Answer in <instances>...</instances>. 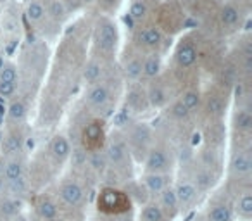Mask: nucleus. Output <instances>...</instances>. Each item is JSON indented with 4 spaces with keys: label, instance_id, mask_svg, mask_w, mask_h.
I'll return each instance as SVG.
<instances>
[{
    "label": "nucleus",
    "instance_id": "nucleus-14",
    "mask_svg": "<svg viewBox=\"0 0 252 221\" xmlns=\"http://www.w3.org/2000/svg\"><path fill=\"white\" fill-rule=\"evenodd\" d=\"M145 92H147V100L151 109H166L178 95H176L175 88L171 83H168L164 74L158 76L156 80L149 81L145 85Z\"/></svg>",
    "mask_w": 252,
    "mask_h": 221
},
{
    "label": "nucleus",
    "instance_id": "nucleus-26",
    "mask_svg": "<svg viewBox=\"0 0 252 221\" xmlns=\"http://www.w3.org/2000/svg\"><path fill=\"white\" fill-rule=\"evenodd\" d=\"M2 175H4V182L11 183L19 178L28 176V161L26 156H19V158L11 159H2Z\"/></svg>",
    "mask_w": 252,
    "mask_h": 221
},
{
    "label": "nucleus",
    "instance_id": "nucleus-17",
    "mask_svg": "<svg viewBox=\"0 0 252 221\" xmlns=\"http://www.w3.org/2000/svg\"><path fill=\"white\" fill-rule=\"evenodd\" d=\"M25 156V135L21 126H9L2 131V142H0V158L11 159Z\"/></svg>",
    "mask_w": 252,
    "mask_h": 221
},
{
    "label": "nucleus",
    "instance_id": "nucleus-4",
    "mask_svg": "<svg viewBox=\"0 0 252 221\" xmlns=\"http://www.w3.org/2000/svg\"><path fill=\"white\" fill-rule=\"evenodd\" d=\"M123 137L126 140L133 162H144L145 156L156 142L154 128L145 121H133L123 131Z\"/></svg>",
    "mask_w": 252,
    "mask_h": 221
},
{
    "label": "nucleus",
    "instance_id": "nucleus-30",
    "mask_svg": "<svg viewBox=\"0 0 252 221\" xmlns=\"http://www.w3.org/2000/svg\"><path fill=\"white\" fill-rule=\"evenodd\" d=\"M162 74V54H145L142 64V80L140 83H149Z\"/></svg>",
    "mask_w": 252,
    "mask_h": 221
},
{
    "label": "nucleus",
    "instance_id": "nucleus-8",
    "mask_svg": "<svg viewBox=\"0 0 252 221\" xmlns=\"http://www.w3.org/2000/svg\"><path fill=\"white\" fill-rule=\"evenodd\" d=\"M226 178L228 183H252V147H231Z\"/></svg>",
    "mask_w": 252,
    "mask_h": 221
},
{
    "label": "nucleus",
    "instance_id": "nucleus-35",
    "mask_svg": "<svg viewBox=\"0 0 252 221\" xmlns=\"http://www.w3.org/2000/svg\"><path fill=\"white\" fill-rule=\"evenodd\" d=\"M166 113H168V118H171L173 121H178V123H182V121H187V120L192 118L190 111L182 104V100H180L178 97H176L175 100L166 107Z\"/></svg>",
    "mask_w": 252,
    "mask_h": 221
},
{
    "label": "nucleus",
    "instance_id": "nucleus-23",
    "mask_svg": "<svg viewBox=\"0 0 252 221\" xmlns=\"http://www.w3.org/2000/svg\"><path fill=\"white\" fill-rule=\"evenodd\" d=\"M125 107L128 109L133 116L144 114L151 109L149 100H147V92H145V87H142V83L130 85L128 94H126V98H125Z\"/></svg>",
    "mask_w": 252,
    "mask_h": 221
},
{
    "label": "nucleus",
    "instance_id": "nucleus-36",
    "mask_svg": "<svg viewBox=\"0 0 252 221\" xmlns=\"http://www.w3.org/2000/svg\"><path fill=\"white\" fill-rule=\"evenodd\" d=\"M95 4H97V7L104 14H111V12H114L119 7L121 0H95Z\"/></svg>",
    "mask_w": 252,
    "mask_h": 221
},
{
    "label": "nucleus",
    "instance_id": "nucleus-2",
    "mask_svg": "<svg viewBox=\"0 0 252 221\" xmlns=\"http://www.w3.org/2000/svg\"><path fill=\"white\" fill-rule=\"evenodd\" d=\"M104 154L105 159H107V173H112L114 176L123 180H128L133 171V159H131V154L128 151V145H126V140L123 137V131L114 130L111 135L107 137L104 145Z\"/></svg>",
    "mask_w": 252,
    "mask_h": 221
},
{
    "label": "nucleus",
    "instance_id": "nucleus-10",
    "mask_svg": "<svg viewBox=\"0 0 252 221\" xmlns=\"http://www.w3.org/2000/svg\"><path fill=\"white\" fill-rule=\"evenodd\" d=\"M144 173H162V175H173L176 164L175 152L171 151L168 144L154 142L151 151L147 152L144 159Z\"/></svg>",
    "mask_w": 252,
    "mask_h": 221
},
{
    "label": "nucleus",
    "instance_id": "nucleus-41",
    "mask_svg": "<svg viewBox=\"0 0 252 221\" xmlns=\"http://www.w3.org/2000/svg\"><path fill=\"white\" fill-rule=\"evenodd\" d=\"M0 142H2V130H0Z\"/></svg>",
    "mask_w": 252,
    "mask_h": 221
},
{
    "label": "nucleus",
    "instance_id": "nucleus-1",
    "mask_svg": "<svg viewBox=\"0 0 252 221\" xmlns=\"http://www.w3.org/2000/svg\"><path fill=\"white\" fill-rule=\"evenodd\" d=\"M54 199L59 204L63 214H76L83 213L85 206L88 202V187L87 182L78 176L71 175L66 178H61L54 190Z\"/></svg>",
    "mask_w": 252,
    "mask_h": 221
},
{
    "label": "nucleus",
    "instance_id": "nucleus-34",
    "mask_svg": "<svg viewBox=\"0 0 252 221\" xmlns=\"http://www.w3.org/2000/svg\"><path fill=\"white\" fill-rule=\"evenodd\" d=\"M178 98L182 100V104L189 109L192 116L200 111V105H202V92L197 90V88H187L185 92H182V94L178 95Z\"/></svg>",
    "mask_w": 252,
    "mask_h": 221
},
{
    "label": "nucleus",
    "instance_id": "nucleus-16",
    "mask_svg": "<svg viewBox=\"0 0 252 221\" xmlns=\"http://www.w3.org/2000/svg\"><path fill=\"white\" fill-rule=\"evenodd\" d=\"M33 213L36 221H64V214L52 193H36L33 199Z\"/></svg>",
    "mask_w": 252,
    "mask_h": 221
},
{
    "label": "nucleus",
    "instance_id": "nucleus-12",
    "mask_svg": "<svg viewBox=\"0 0 252 221\" xmlns=\"http://www.w3.org/2000/svg\"><path fill=\"white\" fill-rule=\"evenodd\" d=\"M173 189H175V195H176V200H178L180 216L195 209L204 197L202 193L199 192V189H197L185 175H180L176 180H173Z\"/></svg>",
    "mask_w": 252,
    "mask_h": 221
},
{
    "label": "nucleus",
    "instance_id": "nucleus-24",
    "mask_svg": "<svg viewBox=\"0 0 252 221\" xmlns=\"http://www.w3.org/2000/svg\"><path fill=\"white\" fill-rule=\"evenodd\" d=\"M19 87V73L14 63H4L0 66V97L12 98Z\"/></svg>",
    "mask_w": 252,
    "mask_h": 221
},
{
    "label": "nucleus",
    "instance_id": "nucleus-21",
    "mask_svg": "<svg viewBox=\"0 0 252 221\" xmlns=\"http://www.w3.org/2000/svg\"><path fill=\"white\" fill-rule=\"evenodd\" d=\"M144 52L133 47V52L126 54L121 61V74L128 85L140 83L142 80V64H144Z\"/></svg>",
    "mask_w": 252,
    "mask_h": 221
},
{
    "label": "nucleus",
    "instance_id": "nucleus-7",
    "mask_svg": "<svg viewBox=\"0 0 252 221\" xmlns=\"http://www.w3.org/2000/svg\"><path fill=\"white\" fill-rule=\"evenodd\" d=\"M166 32L154 23H144L133 33V47L144 54H164Z\"/></svg>",
    "mask_w": 252,
    "mask_h": 221
},
{
    "label": "nucleus",
    "instance_id": "nucleus-29",
    "mask_svg": "<svg viewBox=\"0 0 252 221\" xmlns=\"http://www.w3.org/2000/svg\"><path fill=\"white\" fill-rule=\"evenodd\" d=\"M152 200H156V202H158V206L162 209V213H164L171 221H175L176 218L180 216V207H178V200H176V195H175L173 183L169 187H166V189Z\"/></svg>",
    "mask_w": 252,
    "mask_h": 221
},
{
    "label": "nucleus",
    "instance_id": "nucleus-20",
    "mask_svg": "<svg viewBox=\"0 0 252 221\" xmlns=\"http://www.w3.org/2000/svg\"><path fill=\"white\" fill-rule=\"evenodd\" d=\"M71 151H73V149H71V142L66 135H63V133L54 135L52 140L49 142L47 158H49V161L52 162L56 168H61V166L69 161Z\"/></svg>",
    "mask_w": 252,
    "mask_h": 221
},
{
    "label": "nucleus",
    "instance_id": "nucleus-27",
    "mask_svg": "<svg viewBox=\"0 0 252 221\" xmlns=\"http://www.w3.org/2000/svg\"><path fill=\"white\" fill-rule=\"evenodd\" d=\"M159 9V0H131L130 4V18L135 23H149V19L156 14Z\"/></svg>",
    "mask_w": 252,
    "mask_h": 221
},
{
    "label": "nucleus",
    "instance_id": "nucleus-37",
    "mask_svg": "<svg viewBox=\"0 0 252 221\" xmlns=\"http://www.w3.org/2000/svg\"><path fill=\"white\" fill-rule=\"evenodd\" d=\"M2 158H0V199L5 195V182H4V175H2Z\"/></svg>",
    "mask_w": 252,
    "mask_h": 221
},
{
    "label": "nucleus",
    "instance_id": "nucleus-6",
    "mask_svg": "<svg viewBox=\"0 0 252 221\" xmlns=\"http://www.w3.org/2000/svg\"><path fill=\"white\" fill-rule=\"evenodd\" d=\"M83 102L92 113L97 114V118H100L102 114V120L109 113H114L112 109L116 105V98H114V90H112L111 83H109V78L104 81H98V83L87 85Z\"/></svg>",
    "mask_w": 252,
    "mask_h": 221
},
{
    "label": "nucleus",
    "instance_id": "nucleus-40",
    "mask_svg": "<svg viewBox=\"0 0 252 221\" xmlns=\"http://www.w3.org/2000/svg\"><path fill=\"white\" fill-rule=\"evenodd\" d=\"M211 2H223V0H211Z\"/></svg>",
    "mask_w": 252,
    "mask_h": 221
},
{
    "label": "nucleus",
    "instance_id": "nucleus-11",
    "mask_svg": "<svg viewBox=\"0 0 252 221\" xmlns=\"http://www.w3.org/2000/svg\"><path fill=\"white\" fill-rule=\"evenodd\" d=\"M107 133H105V123L102 118H92L83 125L80 131V149L85 152H98L104 149Z\"/></svg>",
    "mask_w": 252,
    "mask_h": 221
},
{
    "label": "nucleus",
    "instance_id": "nucleus-28",
    "mask_svg": "<svg viewBox=\"0 0 252 221\" xmlns=\"http://www.w3.org/2000/svg\"><path fill=\"white\" fill-rule=\"evenodd\" d=\"M25 16L30 21V25H33L35 28L42 30V26L45 25H54L57 26L56 23H52L49 18H47L45 7H43L42 0H26L25 2Z\"/></svg>",
    "mask_w": 252,
    "mask_h": 221
},
{
    "label": "nucleus",
    "instance_id": "nucleus-22",
    "mask_svg": "<svg viewBox=\"0 0 252 221\" xmlns=\"http://www.w3.org/2000/svg\"><path fill=\"white\" fill-rule=\"evenodd\" d=\"M107 78H111V74H109V59L92 54L83 69V81L87 85H94L98 83V81L107 80Z\"/></svg>",
    "mask_w": 252,
    "mask_h": 221
},
{
    "label": "nucleus",
    "instance_id": "nucleus-18",
    "mask_svg": "<svg viewBox=\"0 0 252 221\" xmlns=\"http://www.w3.org/2000/svg\"><path fill=\"white\" fill-rule=\"evenodd\" d=\"M244 12L245 9L237 2H223L218 12V19H220V26L224 33H233L244 23Z\"/></svg>",
    "mask_w": 252,
    "mask_h": 221
},
{
    "label": "nucleus",
    "instance_id": "nucleus-25",
    "mask_svg": "<svg viewBox=\"0 0 252 221\" xmlns=\"http://www.w3.org/2000/svg\"><path fill=\"white\" fill-rule=\"evenodd\" d=\"M142 187L147 192L149 199H156L166 187L173 183V175H162V173H144L140 180Z\"/></svg>",
    "mask_w": 252,
    "mask_h": 221
},
{
    "label": "nucleus",
    "instance_id": "nucleus-19",
    "mask_svg": "<svg viewBox=\"0 0 252 221\" xmlns=\"http://www.w3.org/2000/svg\"><path fill=\"white\" fill-rule=\"evenodd\" d=\"M228 107V97L223 90H214L209 94H202V105L200 111L206 113L209 121H223Z\"/></svg>",
    "mask_w": 252,
    "mask_h": 221
},
{
    "label": "nucleus",
    "instance_id": "nucleus-32",
    "mask_svg": "<svg viewBox=\"0 0 252 221\" xmlns=\"http://www.w3.org/2000/svg\"><path fill=\"white\" fill-rule=\"evenodd\" d=\"M26 118H28V105H26V102L23 98H14L7 111L9 126H23Z\"/></svg>",
    "mask_w": 252,
    "mask_h": 221
},
{
    "label": "nucleus",
    "instance_id": "nucleus-38",
    "mask_svg": "<svg viewBox=\"0 0 252 221\" xmlns=\"http://www.w3.org/2000/svg\"><path fill=\"white\" fill-rule=\"evenodd\" d=\"M237 4H240L242 7L245 9V11H247L249 7H251V4H252V0H237Z\"/></svg>",
    "mask_w": 252,
    "mask_h": 221
},
{
    "label": "nucleus",
    "instance_id": "nucleus-31",
    "mask_svg": "<svg viewBox=\"0 0 252 221\" xmlns=\"http://www.w3.org/2000/svg\"><path fill=\"white\" fill-rule=\"evenodd\" d=\"M43 7H45L47 18L52 23H56L57 26H61L73 11L69 9V5L64 0H42Z\"/></svg>",
    "mask_w": 252,
    "mask_h": 221
},
{
    "label": "nucleus",
    "instance_id": "nucleus-33",
    "mask_svg": "<svg viewBox=\"0 0 252 221\" xmlns=\"http://www.w3.org/2000/svg\"><path fill=\"white\" fill-rule=\"evenodd\" d=\"M137 221H171L162 209L158 206L156 200H147L145 204L140 206V213H138Z\"/></svg>",
    "mask_w": 252,
    "mask_h": 221
},
{
    "label": "nucleus",
    "instance_id": "nucleus-5",
    "mask_svg": "<svg viewBox=\"0 0 252 221\" xmlns=\"http://www.w3.org/2000/svg\"><path fill=\"white\" fill-rule=\"evenodd\" d=\"M92 42H94V54L98 57L111 61L114 57L119 45V32L116 23L109 16H100L94 26L92 33Z\"/></svg>",
    "mask_w": 252,
    "mask_h": 221
},
{
    "label": "nucleus",
    "instance_id": "nucleus-3",
    "mask_svg": "<svg viewBox=\"0 0 252 221\" xmlns=\"http://www.w3.org/2000/svg\"><path fill=\"white\" fill-rule=\"evenodd\" d=\"M133 200L125 189L112 185H104L98 190L95 197V209L100 216L114 220V218H126L128 214L133 213Z\"/></svg>",
    "mask_w": 252,
    "mask_h": 221
},
{
    "label": "nucleus",
    "instance_id": "nucleus-13",
    "mask_svg": "<svg viewBox=\"0 0 252 221\" xmlns=\"http://www.w3.org/2000/svg\"><path fill=\"white\" fill-rule=\"evenodd\" d=\"M204 221H235L233 206H231V195L228 190L220 193H213L206 204L202 214Z\"/></svg>",
    "mask_w": 252,
    "mask_h": 221
},
{
    "label": "nucleus",
    "instance_id": "nucleus-15",
    "mask_svg": "<svg viewBox=\"0 0 252 221\" xmlns=\"http://www.w3.org/2000/svg\"><path fill=\"white\" fill-rule=\"evenodd\" d=\"M199 43H195L192 36H185V38L180 40L175 49V54H173L175 66L180 71H192L199 63Z\"/></svg>",
    "mask_w": 252,
    "mask_h": 221
},
{
    "label": "nucleus",
    "instance_id": "nucleus-9",
    "mask_svg": "<svg viewBox=\"0 0 252 221\" xmlns=\"http://www.w3.org/2000/svg\"><path fill=\"white\" fill-rule=\"evenodd\" d=\"M231 147H252V107L251 104H237L231 113Z\"/></svg>",
    "mask_w": 252,
    "mask_h": 221
},
{
    "label": "nucleus",
    "instance_id": "nucleus-39",
    "mask_svg": "<svg viewBox=\"0 0 252 221\" xmlns=\"http://www.w3.org/2000/svg\"><path fill=\"white\" fill-rule=\"evenodd\" d=\"M7 2H11V0H0V4H7Z\"/></svg>",
    "mask_w": 252,
    "mask_h": 221
}]
</instances>
